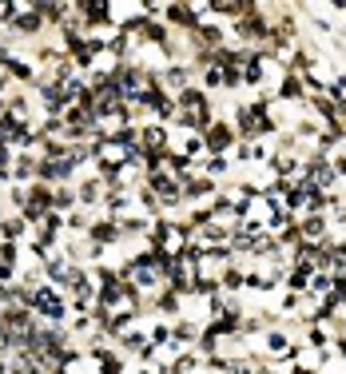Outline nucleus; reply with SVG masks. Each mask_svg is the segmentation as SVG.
<instances>
[{"mask_svg": "<svg viewBox=\"0 0 346 374\" xmlns=\"http://www.w3.org/2000/svg\"><path fill=\"white\" fill-rule=\"evenodd\" d=\"M239 144V132H235V124L231 120H215V124L203 132V148H207V155H227V151Z\"/></svg>", "mask_w": 346, "mask_h": 374, "instance_id": "f257e3e1", "label": "nucleus"}, {"mask_svg": "<svg viewBox=\"0 0 346 374\" xmlns=\"http://www.w3.org/2000/svg\"><path fill=\"white\" fill-rule=\"evenodd\" d=\"M271 96H275V104H307V92H303V76H295V72H283L279 80H275V88H271Z\"/></svg>", "mask_w": 346, "mask_h": 374, "instance_id": "f03ea898", "label": "nucleus"}, {"mask_svg": "<svg viewBox=\"0 0 346 374\" xmlns=\"http://www.w3.org/2000/svg\"><path fill=\"white\" fill-rule=\"evenodd\" d=\"M295 223H298V231H303L307 243H319V239L331 235V215L326 212H307V215H298Z\"/></svg>", "mask_w": 346, "mask_h": 374, "instance_id": "7ed1b4c3", "label": "nucleus"}, {"mask_svg": "<svg viewBox=\"0 0 346 374\" xmlns=\"http://www.w3.org/2000/svg\"><path fill=\"white\" fill-rule=\"evenodd\" d=\"M211 16H223L227 25H235L239 16L247 13V0H211V4H203Z\"/></svg>", "mask_w": 346, "mask_h": 374, "instance_id": "20e7f679", "label": "nucleus"}, {"mask_svg": "<svg viewBox=\"0 0 346 374\" xmlns=\"http://www.w3.org/2000/svg\"><path fill=\"white\" fill-rule=\"evenodd\" d=\"M223 88V72L219 68H203V92H219Z\"/></svg>", "mask_w": 346, "mask_h": 374, "instance_id": "39448f33", "label": "nucleus"}]
</instances>
